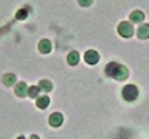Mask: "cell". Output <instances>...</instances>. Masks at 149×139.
<instances>
[{
  "mask_svg": "<svg viewBox=\"0 0 149 139\" xmlns=\"http://www.w3.org/2000/svg\"><path fill=\"white\" fill-rule=\"evenodd\" d=\"M104 70L107 73V77H112V78H115L118 81H124L128 77V69L125 66L119 65V63H116V61H110Z\"/></svg>",
  "mask_w": 149,
  "mask_h": 139,
  "instance_id": "cell-1",
  "label": "cell"
},
{
  "mask_svg": "<svg viewBox=\"0 0 149 139\" xmlns=\"http://www.w3.org/2000/svg\"><path fill=\"white\" fill-rule=\"evenodd\" d=\"M139 96V90H137V87L133 85V84H128L122 88V97L128 100V102H133V100H136Z\"/></svg>",
  "mask_w": 149,
  "mask_h": 139,
  "instance_id": "cell-2",
  "label": "cell"
},
{
  "mask_svg": "<svg viewBox=\"0 0 149 139\" xmlns=\"http://www.w3.org/2000/svg\"><path fill=\"white\" fill-rule=\"evenodd\" d=\"M118 33H119L122 37H131L133 33H134V29H133V26H131V22L122 21L119 26H118Z\"/></svg>",
  "mask_w": 149,
  "mask_h": 139,
  "instance_id": "cell-3",
  "label": "cell"
},
{
  "mask_svg": "<svg viewBox=\"0 0 149 139\" xmlns=\"http://www.w3.org/2000/svg\"><path fill=\"white\" fill-rule=\"evenodd\" d=\"M84 58H85V61L88 63V65H97L98 60H100V55H98V53L94 51V49H90V51L85 53Z\"/></svg>",
  "mask_w": 149,
  "mask_h": 139,
  "instance_id": "cell-4",
  "label": "cell"
},
{
  "mask_svg": "<svg viewBox=\"0 0 149 139\" xmlns=\"http://www.w3.org/2000/svg\"><path fill=\"white\" fill-rule=\"evenodd\" d=\"M63 115H61L60 112H54L49 115V124L52 126V127H60L61 124H63Z\"/></svg>",
  "mask_w": 149,
  "mask_h": 139,
  "instance_id": "cell-5",
  "label": "cell"
},
{
  "mask_svg": "<svg viewBox=\"0 0 149 139\" xmlns=\"http://www.w3.org/2000/svg\"><path fill=\"white\" fill-rule=\"evenodd\" d=\"M143 20H145V14L142 11H134L130 14V22L140 24V22H143Z\"/></svg>",
  "mask_w": 149,
  "mask_h": 139,
  "instance_id": "cell-6",
  "label": "cell"
},
{
  "mask_svg": "<svg viewBox=\"0 0 149 139\" xmlns=\"http://www.w3.org/2000/svg\"><path fill=\"white\" fill-rule=\"evenodd\" d=\"M137 37L140 39H148L149 37V24H140L137 29Z\"/></svg>",
  "mask_w": 149,
  "mask_h": 139,
  "instance_id": "cell-7",
  "label": "cell"
},
{
  "mask_svg": "<svg viewBox=\"0 0 149 139\" xmlns=\"http://www.w3.org/2000/svg\"><path fill=\"white\" fill-rule=\"evenodd\" d=\"M51 48H52V45H51V42H49L48 39H43V41L39 42V51H40L42 54L51 53Z\"/></svg>",
  "mask_w": 149,
  "mask_h": 139,
  "instance_id": "cell-8",
  "label": "cell"
},
{
  "mask_svg": "<svg viewBox=\"0 0 149 139\" xmlns=\"http://www.w3.org/2000/svg\"><path fill=\"white\" fill-rule=\"evenodd\" d=\"M78 61H79V53H78V51L69 53V55H67V63H69L70 66H76Z\"/></svg>",
  "mask_w": 149,
  "mask_h": 139,
  "instance_id": "cell-9",
  "label": "cell"
},
{
  "mask_svg": "<svg viewBox=\"0 0 149 139\" xmlns=\"http://www.w3.org/2000/svg\"><path fill=\"white\" fill-rule=\"evenodd\" d=\"M36 105H37V108H40V109L48 108V105H49V97H48V96H39V97H37V100H36Z\"/></svg>",
  "mask_w": 149,
  "mask_h": 139,
  "instance_id": "cell-10",
  "label": "cell"
},
{
  "mask_svg": "<svg viewBox=\"0 0 149 139\" xmlns=\"http://www.w3.org/2000/svg\"><path fill=\"white\" fill-rule=\"evenodd\" d=\"M27 91H29V87L24 84V82H19V84L17 85V88H15V93H17L18 96H21V97L27 96Z\"/></svg>",
  "mask_w": 149,
  "mask_h": 139,
  "instance_id": "cell-11",
  "label": "cell"
},
{
  "mask_svg": "<svg viewBox=\"0 0 149 139\" xmlns=\"http://www.w3.org/2000/svg\"><path fill=\"white\" fill-rule=\"evenodd\" d=\"M39 90H42V91H51V90H52V84H51V81L42 79V81L39 82Z\"/></svg>",
  "mask_w": 149,
  "mask_h": 139,
  "instance_id": "cell-12",
  "label": "cell"
},
{
  "mask_svg": "<svg viewBox=\"0 0 149 139\" xmlns=\"http://www.w3.org/2000/svg\"><path fill=\"white\" fill-rule=\"evenodd\" d=\"M39 87H30L29 88V91H27V96H30V97H37L39 96Z\"/></svg>",
  "mask_w": 149,
  "mask_h": 139,
  "instance_id": "cell-13",
  "label": "cell"
},
{
  "mask_svg": "<svg viewBox=\"0 0 149 139\" xmlns=\"http://www.w3.org/2000/svg\"><path fill=\"white\" fill-rule=\"evenodd\" d=\"M3 81H5L6 85H10V84H14V82H15V77H14L12 73H10V75H6V77L3 78Z\"/></svg>",
  "mask_w": 149,
  "mask_h": 139,
  "instance_id": "cell-14",
  "label": "cell"
},
{
  "mask_svg": "<svg viewBox=\"0 0 149 139\" xmlns=\"http://www.w3.org/2000/svg\"><path fill=\"white\" fill-rule=\"evenodd\" d=\"M17 18H18V20H26V18H27V12L24 11V9L18 11V12H17Z\"/></svg>",
  "mask_w": 149,
  "mask_h": 139,
  "instance_id": "cell-15",
  "label": "cell"
},
{
  "mask_svg": "<svg viewBox=\"0 0 149 139\" xmlns=\"http://www.w3.org/2000/svg\"><path fill=\"white\" fill-rule=\"evenodd\" d=\"M78 3H79L81 6H90V5L93 3V0H78Z\"/></svg>",
  "mask_w": 149,
  "mask_h": 139,
  "instance_id": "cell-16",
  "label": "cell"
},
{
  "mask_svg": "<svg viewBox=\"0 0 149 139\" xmlns=\"http://www.w3.org/2000/svg\"><path fill=\"white\" fill-rule=\"evenodd\" d=\"M30 139H39V136H36V135H33V136H30Z\"/></svg>",
  "mask_w": 149,
  "mask_h": 139,
  "instance_id": "cell-17",
  "label": "cell"
},
{
  "mask_svg": "<svg viewBox=\"0 0 149 139\" xmlns=\"http://www.w3.org/2000/svg\"><path fill=\"white\" fill-rule=\"evenodd\" d=\"M18 139H26V138H24V136H19V138H18Z\"/></svg>",
  "mask_w": 149,
  "mask_h": 139,
  "instance_id": "cell-18",
  "label": "cell"
}]
</instances>
